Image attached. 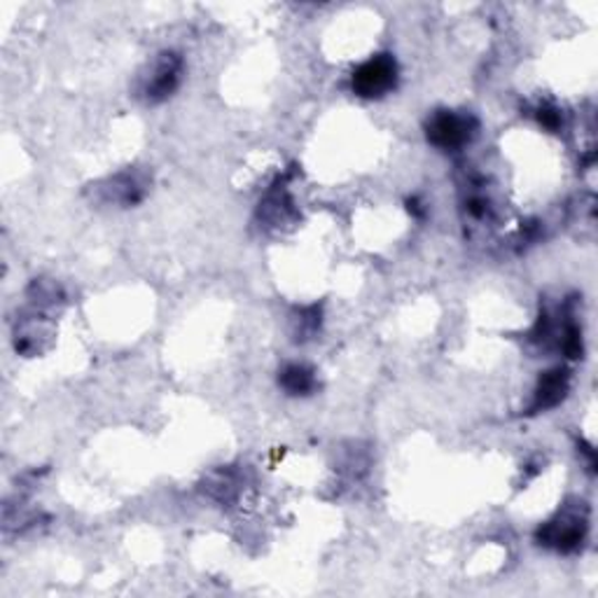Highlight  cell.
<instances>
[{
  "instance_id": "cell-1",
  "label": "cell",
  "mask_w": 598,
  "mask_h": 598,
  "mask_svg": "<svg viewBox=\"0 0 598 598\" xmlns=\"http://www.w3.org/2000/svg\"><path fill=\"white\" fill-rule=\"evenodd\" d=\"M477 133V122L468 112L454 110H437L426 122L428 143L439 150H460L466 148Z\"/></svg>"
},
{
  "instance_id": "cell-2",
  "label": "cell",
  "mask_w": 598,
  "mask_h": 598,
  "mask_svg": "<svg viewBox=\"0 0 598 598\" xmlns=\"http://www.w3.org/2000/svg\"><path fill=\"white\" fill-rule=\"evenodd\" d=\"M398 85V64L391 54L372 56L351 75V89L362 99H381Z\"/></svg>"
},
{
  "instance_id": "cell-3",
  "label": "cell",
  "mask_w": 598,
  "mask_h": 598,
  "mask_svg": "<svg viewBox=\"0 0 598 598\" xmlns=\"http://www.w3.org/2000/svg\"><path fill=\"white\" fill-rule=\"evenodd\" d=\"M183 77V59L176 52H164L154 59L150 73L143 77L141 94L148 104H162L178 89Z\"/></svg>"
},
{
  "instance_id": "cell-4",
  "label": "cell",
  "mask_w": 598,
  "mask_h": 598,
  "mask_svg": "<svg viewBox=\"0 0 598 598\" xmlns=\"http://www.w3.org/2000/svg\"><path fill=\"white\" fill-rule=\"evenodd\" d=\"M587 517L580 510H566L537 531V543L556 552H573L583 545Z\"/></svg>"
},
{
  "instance_id": "cell-5",
  "label": "cell",
  "mask_w": 598,
  "mask_h": 598,
  "mask_svg": "<svg viewBox=\"0 0 598 598\" xmlns=\"http://www.w3.org/2000/svg\"><path fill=\"white\" fill-rule=\"evenodd\" d=\"M568 393V374L564 370H552L545 372L543 379L537 383V391L533 398V410L543 412L550 407H556Z\"/></svg>"
},
{
  "instance_id": "cell-6",
  "label": "cell",
  "mask_w": 598,
  "mask_h": 598,
  "mask_svg": "<svg viewBox=\"0 0 598 598\" xmlns=\"http://www.w3.org/2000/svg\"><path fill=\"white\" fill-rule=\"evenodd\" d=\"M279 383L287 395H312L316 391V374L312 368H306V365L293 362L281 370Z\"/></svg>"
},
{
  "instance_id": "cell-7",
  "label": "cell",
  "mask_w": 598,
  "mask_h": 598,
  "mask_svg": "<svg viewBox=\"0 0 598 598\" xmlns=\"http://www.w3.org/2000/svg\"><path fill=\"white\" fill-rule=\"evenodd\" d=\"M537 118H540V124L547 127V129H556L558 120H562V118H558V112L552 110V108H540Z\"/></svg>"
}]
</instances>
